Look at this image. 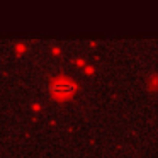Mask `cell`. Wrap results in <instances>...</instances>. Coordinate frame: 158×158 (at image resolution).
<instances>
[{
    "label": "cell",
    "instance_id": "cell-1",
    "mask_svg": "<svg viewBox=\"0 0 158 158\" xmlns=\"http://www.w3.org/2000/svg\"><path fill=\"white\" fill-rule=\"evenodd\" d=\"M75 90V85H73L70 80H58L51 85V92L55 94L56 97H66Z\"/></svg>",
    "mask_w": 158,
    "mask_h": 158
}]
</instances>
